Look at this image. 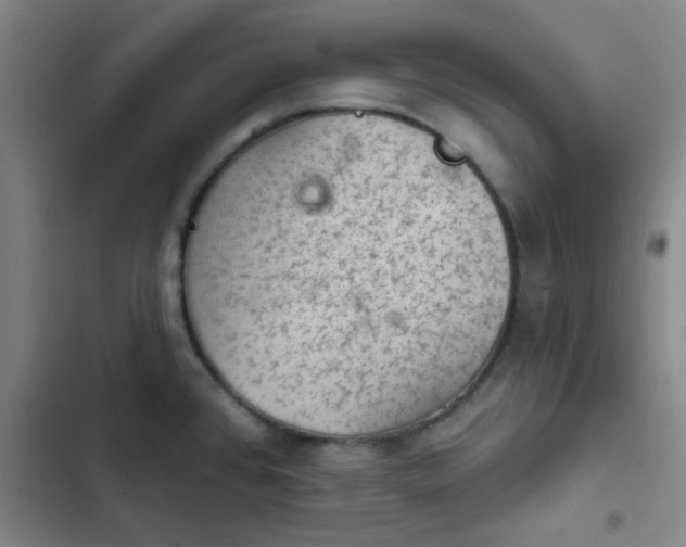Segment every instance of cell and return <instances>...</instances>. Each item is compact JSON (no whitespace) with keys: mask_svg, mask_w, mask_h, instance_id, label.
Masks as SVG:
<instances>
[{"mask_svg":"<svg viewBox=\"0 0 686 547\" xmlns=\"http://www.w3.org/2000/svg\"><path fill=\"white\" fill-rule=\"evenodd\" d=\"M512 289L484 182L425 135L335 115L278 129L206 187L183 241L204 362L267 419L329 437L440 412L492 356Z\"/></svg>","mask_w":686,"mask_h":547,"instance_id":"cell-1","label":"cell"}]
</instances>
